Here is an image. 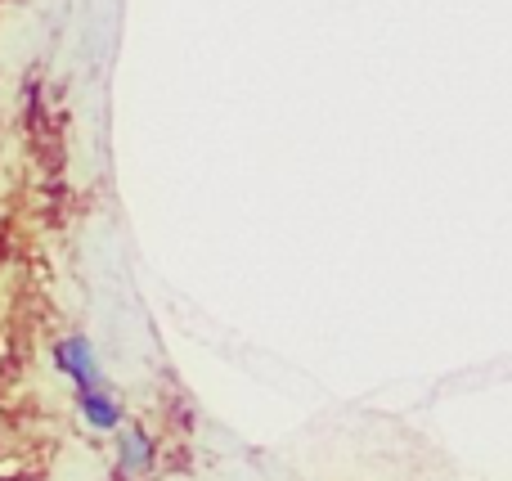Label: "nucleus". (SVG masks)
<instances>
[{"label": "nucleus", "instance_id": "1", "mask_svg": "<svg viewBox=\"0 0 512 481\" xmlns=\"http://www.w3.org/2000/svg\"><path fill=\"white\" fill-rule=\"evenodd\" d=\"M54 365H59V374H68L72 383H77V392L104 387L99 356H95V347H90V338H81V333H68V338L54 342Z\"/></svg>", "mask_w": 512, "mask_h": 481}, {"label": "nucleus", "instance_id": "2", "mask_svg": "<svg viewBox=\"0 0 512 481\" xmlns=\"http://www.w3.org/2000/svg\"><path fill=\"white\" fill-rule=\"evenodd\" d=\"M117 464H122L126 477H140L153 468V441L144 437L140 428H126L122 437H117Z\"/></svg>", "mask_w": 512, "mask_h": 481}, {"label": "nucleus", "instance_id": "3", "mask_svg": "<svg viewBox=\"0 0 512 481\" xmlns=\"http://www.w3.org/2000/svg\"><path fill=\"white\" fill-rule=\"evenodd\" d=\"M77 405H81V419H86L90 428H99V432H113L117 423H122V410H117V401L104 392V387H90V392H81Z\"/></svg>", "mask_w": 512, "mask_h": 481}]
</instances>
